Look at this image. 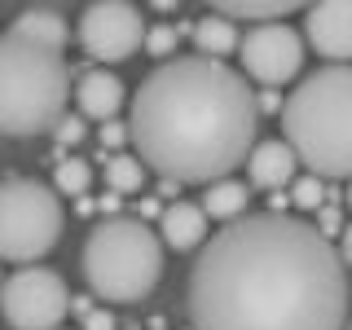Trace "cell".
<instances>
[{"label": "cell", "instance_id": "1", "mask_svg": "<svg viewBox=\"0 0 352 330\" xmlns=\"http://www.w3.org/2000/svg\"><path fill=\"white\" fill-rule=\"evenodd\" d=\"M194 330H348V264L317 225L242 216L198 251L190 269Z\"/></svg>", "mask_w": 352, "mask_h": 330}, {"label": "cell", "instance_id": "2", "mask_svg": "<svg viewBox=\"0 0 352 330\" xmlns=\"http://www.w3.org/2000/svg\"><path fill=\"white\" fill-rule=\"evenodd\" d=\"M137 159L163 181L216 185L256 150L260 110L247 75L216 58L159 62L128 110Z\"/></svg>", "mask_w": 352, "mask_h": 330}, {"label": "cell", "instance_id": "3", "mask_svg": "<svg viewBox=\"0 0 352 330\" xmlns=\"http://www.w3.org/2000/svg\"><path fill=\"white\" fill-rule=\"evenodd\" d=\"M286 146L317 181H352V66H317L282 110Z\"/></svg>", "mask_w": 352, "mask_h": 330}, {"label": "cell", "instance_id": "4", "mask_svg": "<svg viewBox=\"0 0 352 330\" xmlns=\"http://www.w3.org/2000/svg\"><path fill=\"white\" fill-rule=\"evenodd\" d=\"M71 102V66L62 53L5 31L0 36V132L40 137L53 132Z\"/></svg>", "mask_w": 352, "mask_h": 330}, {"label": "cell", "instance_id": "5", "mask_svg": "<svg viewBox=\"0 0 352 330\" xmlns=\"http://www.w3.org/2000/svg\"><path fill=\"white\" fill-rule=\"evenodd\" d=\"M84 282L106 304H137L163 278V238L137 216H106L84 242Z\"/></svg>", "mask_w": 352, "mask_h": 330}, {"label": "cell", "instance_id": "6", "mask_svg": "<svg viewBox=\"0 0 352 330\" xmlns=\"http://www.w3.org/2000/svg\"><path fill=\"white\" fill-rule=\"evenodd\" d=\"M66 212L58 190L40 181H5L0 185V260L9 264H36L62 238Z\"/></svg>", "mask_w": 352, "mask_h": 330}, {"label": "cell", "instance_id": "7", "mask_svg": "<svg viewBox=\"0 0 352 330\" xmlns=\"http://www.w3.org/2000/svg\"><path fill=\"white\" fill-rule=\"evenodd\" d=\"M71 300L62 273L27 264V269L9 273L0 286V317L14 330H62V322L71 317Z\"/></svg>", "mask_w": 352, "mask_h": 330}, {"label": "cell", "instance_id": "8", "mask_svg": "<svg viewBox=\"0 0 352 330\" xmlns=\"http://www.w3.org/2000/svg\"><path fill=\"white\" fill-rule=\"evenodd\" d=\"M146 18H141L137 5L128 0H97L80 14V49L93 62H124L137 49H146Z\"/></svg>", "mask_w": 352, "mask_h": 330}, {"label": "cell", "instance_id": "9", "mask_svg": "<svg viewBox=\"0 0 352 330\" xmlns=\"http://www.w3.org/2000/svg\"><path fill=\"white\" fill-rule=\"evenodd\" d=\"M242 71L264 88H282L300 75L304 66V36L286 22H269V27H251L238 44Z\"/></svg>", "mask_w": 352, "mask_h": 330}, {"label": "cell", "instance_id": "10", "mask_svg": "<svg viewBox=\"0 0 352 330\" xmlns=\"http://www.w3.org/2000/svg\"><path fill=\"white\" fill-rule=\"evenodd\" d=\"M304 44L330 66H352V0H326L304 9Z\"/></svg>", "mask_w": 352, "mask_h": 330}, {"label": "cell", "instance_id": "11", "mask_svg": "<svg viewBox=\"0 0 352 330\" xmlns=\"http://www.w3.org/2000/svg\"><path fill=\"white\" fill-rule=\"evenodd\" d=\"M295 168H300V159H295V150L286 146V137H269V141H256V150L247 154V181L256 185V190H269L278 194L286 185H295Z\"/></svg>", "mask_w": 352, "mask_h": 330}, {"label": "cell", "instance_id": "12", "mask_svg": "<svg viewBox=\"0 0 352 330\" xmlns=\"http://www.w3.org/2000/svg\"><path fill=\"white\" fill-rule=\"evenodd\" d=\"M207 225H212V216L203 212V203H168L163 207V220H159V238L163 247L172 251H203L207 247Z\"/></svg>", "mask_w": 352, "mask_h": 330}, {"label": "cell", "instance_id": "13", "mask_svg": "<svg viewBox=\"0 0 352 330\" xmlns=\"http://www.w3.org/2000/svg\"><path fill=\"white\" fill-rule=\"evenodd\" d=\"M124 80H119L115 71H88L80 75V84H75V102H80V115L84 119H102V124H110V119L119 115V106H124Z\"/></svg>", "mask_w": 352, "mask_h": 330}, {"label": "cell", "instance_id": "14", "mask_svg": "<svg viewBox=\"0 0 352 330\" xmlns=\"http://www.w3.org/2000/svg\"><path fill=\"white\" fill-rule=\"evenodd\" d=\"M181 36H190L194 40V49H198V58H229V53H238V22H229L225 14H207V18H198V22H181Z\"/></svg>", "mask_w": 352, "mask_h": 330}, {"label": "cell", "instance_id": "15", "mask_svg": "<svg viewBox=\"0 0 352 330\" xmlns=\"http://www.w3.org/2000/svg\"><path fill=\"white\" fill-rule=\"evenodd\" d=\"M9 31H18V36L36 40V44H44V49H53V53H62L66 40H71V27H66V18L53 14V9H27V14L14 18V27H9Z\"/></svg>", "mask_w": 352, "mask_h": 330}, {"label": "cell", "instance_id": "16", "mask_svg": "<svg viewBox=\"0 0 352 330\" xmlns=\"http://www.w3.org/2000/svg\"><path fill=\"white\" fill-rule=\"evenodd\" d=\"M198 203H203V212L212 216V220H225V225H234V220L251 216V212H247L251 194H247V185H242V181H234V176H225V181L207 185Z\"/></svg>", "mask_w": 352, "mask_h": 330}, {"label": "cell", "instance_id": "17", "mask_svg": "<svg viewBox=\"0 0 352 330\" xmlns=\"http://www.w3.org/2000/svg\"><path fill=\"white\" fill-rule=\"evenodd\" d=\"M146 163L137 159V154H110L106 159V190H115V194H132V190H141V181H146Z\"/></svg>", "mask_w": 352, "mask_h": 330}, {"label": "cell", "instance_id": "18", "mask_svg": "<svg viewBox=\"0 0 352 330\" xmlns=\"http://www.w3.org/2000/svg\"><path fill=\"white\" fill-rule=\"evenodd\" d=\"M300 5H216V14H225L229 22H260V27H269V22H286Z\"/></svg>", "mask_w": 352, "mask_h": 330}, {"label": "cell", "instance_id": "19", "mask_svg": "<svg viewBox=\"0 0 352 330\" xmlns=\"http://www.w3.org/2000/svg\"><path fill=\"white\" fill-rule=\"evenodd\" d=\"M53 185H58V194L84 198L88 185H93V163H84V159H62L58 168H53Z\"/></svg>", "mask_w": 352, "mask_h": 330}, {"label": "cell", "instance_id": "20", "mask_svg": "<svg viewBox=\"0 0 352 330\" xmlns=\"http://www.w3.org/2000/svg\"><path fill=\"white\" fill-rule=\"evenodd\" d=\"M176 44H181V27L176 22H154L146 31V53L159 62H172L176 58Z\"/></svg>", "mask_w": 352, "mask_h": 330}, {"label": "cell", "instance_id": "21", "mask_svg": "<svg viewBox=\"0 0 352 330\" xmlns=\"http://www.w3.org/2000/svg\"><path fill=\"white\" fill-rule=\"evenodd\" d=\"M291 207H300V212H322L326 207V181H317V176H295Z\"/></svg>", "mask_w": 352, "mask_h": 330}, {"label": "cell", "instance_id": "22", "mask_svg": "<svg viewBox=\"0 0 352 330\" xmlns=\"http://www.w3.org/2000/svg\"><path fill=\"white\" fill-rule=\"evenodd\" d=\"M53 137H58V146H80V141L88 137L84 115H62V119H58V128H53Z\"/></svg>", "mask_w": 352, "mask_h": 330}, {"label": "cell", "instance_id": "23", "mask_svg": "<svg viewBox=\"0 0 352 330\" xmlns=\"http://www.w3.org/2000/svg\"><path fill=\"white\" fill-rule=\"evenodd\" d=\"M124 141H132L128 119H110V124H102V150H115V154H119V146H124Z\"/></svg>", "mask_w": 352, "mask_h": 330}, {"label": "cell", "instance_id": "24", "mask_svg": "<svg viewBox=\"0 0 352 330\" xmlns=\"http://www.w3.org/2000/svg\"><path fill=\"white\" fill-rule=\"evenodd\" d=\"M317 234H322V238H335V234H344V225H339V212H335V203H326L322 212H317Z\"/></svg>", "mask_w": 352, "mask_h": 330}, {"label": "cell", "instance_id": "25", "mask_svg": "<svg viewBox=\"0 0 352 330\" xmlns=\"http://www.w3.org/2000/svg\"><path fill=\"white\" fill-rule=\"evenodd\" d=\"M256 110H260V115H282L286 102H282L278 88H260V93H256Z\"/></svg>", "mask_w": 352, "mask_h": 330}, {"label": "cell", "instance_id": "26", "mask_svg": "<svg viewBox=\"0 0 352 330\" xmlns=\"http://www.w3.org/2000/svg\"><path fill=\"white\" fill-rule=\"evenodd\" d=\"M84 330H115V313H110V308H93V313L84 317Z\"/></svg>", "mask_w": 352, "mask_h": 330}, {"label": "cell", "instance_id": "27", "mask_svg": "<svg viewBox=\"0 0 352 330\" xmlns=\"http://www.w3.org/2000/svg\"><path fill=\"white\" fill-rule=\"evenodd\" d=\"M150 216L163 220V203H159V198H141V203H137V220H150Z\"/></svg>", "mask_w": 352, "mask_h": 330}, {"label": "cell", "instance_id": "28", "mask_svg": "<svg viewBox=\"0 0 352 330\" xmlns=\"http://www.w3.org/2000/svg\"><path fill=\"white\" fill-rule=\"evenodd\" d=\"M339 256H344V264L352 269V225H344V234H339Z\"/></svg>", "mask_w": 352, "mask_h": 330}, {"label": "cell", "instance_id": "29", "mask_svg": "<svg viewBox=\"0 0 352 330\" xmlns=\"http://www.w3.org/2000/svg\"><path fill=\"white\" fill-rule=\"evenodd\" d=\"M71 313H75V317L84 322V317L93 313V295H75V300H71Z\"/></svg>", "mask_w": 352, "mask_h": 330}, {"label": "cell", "instance_id": "30", "mask_svg": "<svg viewBox=\"0 0 352 330\" xmlns=\"http://www.w3.org/2000/svg\"><path fill=\"white\" fill-rule=\"evenodd\" d=\"M97 207H102L106 216H119V194H115V190H106L102 198H97Z\"/></svg>", "mask_w": 352, "mask_h": 330}, {"label": "cell", "instance_id": "31", "mask_svg": "<svg viewBox=\"0 0 352 330\" xmlns=\"http://www.w3.org/2000/svg\"><path fill=\"white\" fill-rule=\"evenodd\" d=\"M344 203H348V207H352V181H348V194H344Z\"/></svg>", "mask_w": 352, "mask_h": 330}, {"label": "cell", "instance_id": "32", "mask_svg": "<svg viewBox=\"0 0 352 330\" xmlns=\"http://www.w3.org/2000/svg\"><path fill=\"white\" fill-rule=\"evenodd\" d=\"M348 330H352V317H348Z\"/></svg>", "mask_w": 352, "mask_h": 330}, {"label": "cell", "instance_id": "33", "mask_svg": "<svg viewBox=\"0 0 352 330\" xmlns=\"http://www.w3.org/2000/svg\"><path fill=\"white\" fill-rule=\"evenodd\" d=\"M0 286H5V278H0Z\"/></svg>", "mask_w": 352, "mask_h": 330}]
</instances>
